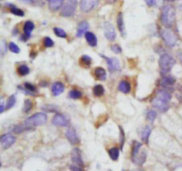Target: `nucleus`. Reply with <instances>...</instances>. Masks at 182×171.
<instances>
[{
	"label": "nucleus",
	"instance_id": "nucleus-1",
	"mask_svg": "<svg viewBox=\"0 0 182 171\" xmlns=\"http://www.w3.org/2000/svg\"><path fill=\"white\" fill-rule=\"evenodd\" d=\"M172 99V95L167 91H160L156 97L153 99V106L161 112H166L169 109V102Z\"/></svg>",
	"mask_w": 182,
	"mask_h": 171
},
{
	"label": "nucleus",
	"instance_id": "nucleus-2",
	"mask_svg": "<svg viewBox=\"0 0 182 171\" xmlns=\"http://www.w3.org/2000/svg\"><path fill=\"white\" fill-rule=\"evenodd\" d=\"M160 20H161L162 24L166 27L167 28H171L174 24L175 10H174L173 6H172L171 5H165L163 7Z\"/></svg>",
	"mask_w": 182,
	"mask_h": 171
},
{
	"label": "nucleus",
	"instance_id": "nucleus-3",
	"mask_svg": "<svg viewBox=\"0 0 182 171\" xmlns=\"http://www.w3.org/2000/svg\"><path fill=\"white\" fill-rule=\"evenodd\" d=\"M47 122V115L45 113H37L31 115L24 122V124L32 130L33 127L45 124Z\"/></svg>",
	"mask_w": 182,
	"mask_h": 171
},
{
	"label": "nucleus",
	"instance_id": "nucleus-4",
	"mask_svg": "<svg viewBox=\"0 0 182 171\" xmlns=\"http://www.w3.org/2000/svg\"><path fill=\"white\" fill-rule=\"evenodd\" d=\"M175 65V60L169 54H163L159 59V66L163 74H167L171 71L172 67Z\"/></svg>",
	"mask_w": 182,
	"mask_h": 171
},
{
	"label": "nucleus",
	"instance_id": "nucleus-5",
	"mask_svg": "<svg viewBox=\"0 0 182 171\" xmlns=\"http://www.w3.org/2000/svg\"><path fill=\"white\" fill-rule=\"evenodd\" d=\"M78 7V0H68L67 3L63 5L61 15L64 17H70L74 15Z\"/></svg>",
	"mask_w": 182,
	"mask_h": 171
},
{
	"label": "nucleus",
	"instance_id": "nucleus-6",
	"mask_svg": "<svg viewBox=\"0 0 182 171\" xmlns=\"http://www.w3.org/2000/svg\"><path fill=\"white\" fill-rule=\"evenodd\" d=\"M161 35L163 41H164V43L166 44L168 46H175V44L177 43V36L171 29H169V28L163 29L161 31Z\"/></svg>",
	"mask_w": 182,
	"mask_h": 171
},
{
	"label": "nucleus",
	"instance_id": "nucleus-7",
	"mask_svg": "<svg viewBox=\"0 0 182 171\" xmlns=\"http://www.w3.org/2000/svg\"><path fill=\"white\" fill-rule=\"evenodd\" d=\"M52 123L58 127H66L69 124V119L62 114H57L54 115L52 120Z\"/></svg>",
	"mask_w": 182,
	"mask_h": 171
},
{
	"label": "nucleus",
	"instance_id": "nucleus-8",
	"mask_svg": "<svg viewBox=\"0 0 182 171\" xmlns=\"http://www.w3.org/2000/svg\"><path fill=\"white\" fill-rule=\"evenodd\" d=\"M104 34L106 38L109 41H114L116 37V33L115 30L114 26L109 21H106L104 23Z\"/></svg>",
	"mask_w": 182,
	"mask_h": 171
},
{
	"label": "nucleus",
	"instance_id": "nucleus-9",
	"mask_svg": "<svg viewBox=\"0 0 182 171\" xmlns=\"http://www.w3.org/2000/svg\"><path fill=\"white\" fill-rule=\"evenodd\" d=\"M98 2L99 0H82L80 4V9L83 13H89L96 7Z\"/></svg>",
	"mask_w": 182,
	"mask_h": 171
},
{
	"label": "nucleus",
	"instance_id": "nucleus-10",
	"mask_svg": "<svg viewBox=\"0 0 182 171\" xmlns=\"http://www.w3.org/2000/svg\"><path fill=\"white\" fill-rule=\"evenodd\" d=\"M101 56L106 60L110 72H116V71H119L121 67H120V62L118 59H116V58L106 57L104 55H101Z\"/></svg>",
	"mask_w": 182,
	"mask_h": 171
},
{
	"label": "nucleus",
	"instance_id": "nucleus-11",
	"mask_svg": "<svg viewBox=\"0 0 182 171\" xmlns=\"http://www.w3.org/2000/svg\"><path fill=\"white\" fill-rule=\"evenodd\" d=\"M15 137L12 134H4L1 137L0 144L3 149H7L15 143Z\"/></svg>",
	"mask_w": 182,
	"mask_h": 171
},
{
	"label": "nucleus",
	"instance_id": "nucleus-12",
	"mask_svg": "<svg viewBox=\"0 0 182 171\" xmlns=\"http://www.w3.org/2000/svg\"><path fill=\"white\" fill-rule=\"evenodd\" d=\"M66 137L68 138V140L71 145H78L80 142L78 133H77V130L72 127L68 128L67 131H66Z\"/></svg>",
	"mask_w": 182,
	"mask_h": 171
},
{
	"label": "nucleus",
	"instance_id": "nucleus-13",
	"mask_svg": "<svg viewBox=\"0 0 182 171\" xmlns=\"http://www.w3.org/2000/svg\"><path fill=\"white\" fill-rule=\"evenodd\" d=\"M35 28V24L32 22V21H29L25 22L24 27H23V30H24V34L23 36L21 37V40L22 41H26L27 39H29L30 36H31L32 31L34 30Z\"/></svg>",
	"mask_w": 182,
	"mask_h": 171
},
{
	"label": "nucleus",
	"instance_id": "nucleus-14",
	"mask_svg": "<svg viewBox=\"0 0 182 171\" xmlns=\"http://www.w3.org/2000/svg\"><path fill=\"white\" fill-rule=\"evenodd\" d=\"M71 159L74 162V165L83 168L84 164H83V159H82V154H81V151L78 148H75L72 151V154H71Z\"/></svg>",
	"mask_w": 182,
	"mask_h": 171
},
{
	"label": "nucleus",
	"instance_id": "nucleus-15",
	"mask_svg": "<svg viewBox=\"0 0 182 171\" xmlns=\"http://www.w3.org/2000/svg\"><path fill=\"white\" fill-rule=\"evenodd\" d=\"M89 28V24L86 21H81L78 26V30H77V36L78 37H82L83 35L87 33V30Z\"/></svg>",
	"mask_w": 182,
	"mask_h": 171
},
{
	"label": "nucleus",
	"instance_id": "nucleus-16",
	"mask_svg": "<svg viewBox=\"0 0 182 171\" xmlns=\"http://www.w3.org/2000/svg\"><path fill=\"white\" fill-rule=\"evenodd\" d=\"M64 89H65V86L61 82H56L54 83L52 85V93L53 96L57 97L59 95L62 93L64 91Z\"/></svg>",
	"mask_w": 182,
	"mask_h": 171
},
{
	"label": "nucleus",
	"instance_id": "nucleus-17",
	"mask_svg": "<svg viewBox=\"0 0 182 171\" xmlns=\"http://www.w3.org/2000/svg\"><path fill=\"white\" fill-rule=\"evenodd\" d=\"M19 89H21V91H23L24 93L27 94V95H30V96H34L35 95V92L36 91V86H34L33 84L29 83H25L24 84V88L21 87V86H19Z\"/></svg>",
	"mask_w": 182,
	"mask_h": 171
},
{
	"label": "nucleus",
	"instance_id": "nucleus-18",
	"mask_svg": "<svg viewBox=\"0 0 182 171\" xmlns=\"http://www.w3.org/2000/svg\"><path fill=\"white\" fill-rule=\"evenodd\" d=\"M131 83L128 82V81H125V80H123L119 83V85H118V90L119 91L123 92V93L127 94L129 93L131 91Z\"/></svg>",
	"mask_w": 182,
	"mask_h": 171
},
{
	"label": "nucleus",
	"instance_id": "nucleus-19",
	"mask_svg": "<svg viewBox=\"0 0 182 171\" xmlns=\"http://www.w3.org/2000/svg\"><path fill=\"white\" fill-rule=\"evenodd\" d=\"M117 27H118V29H119L120 33L122 34V36H125V35H126V30H125L124 17H123V13H120L118 16H117Z\"/></svg>",
	"mask_w": 182,
	"mask_h": 171
},
{
	"label": "nucleus",
	"instance_id": "nucleus-20",
	"mask_svg": "<svg viewBox=\"0 0 182 171\" xmlns=\"http://www.w3.org/2000/svg\"><path fill=\"white\" fill-rule=\"evenodd\" d=\"M47 1L49 4V7L52 11H57L60 8H62L64 3V0H47Z\"/></svg>",
	"mask_w": 182,
	"mask_h": 171
},
{
	"label": "nucleus",
	"instance_id": "nucleus-21",
	"mask_svg": "<svg viewBox=\"0 0 182 171\" xmlns=\"http://www.w3.org/2000/svg\"><path fill=\"white\" fill-rule=\"evenodd\" d=\"M85 39L88 43V44L90 46L95 47L97 45V37L94 35V33L92 32H87L85 34Z\"/></svg>",
	"mask_w": 182,
	"mask_h": 171
},
{
	"label": "nucleus",
	"instance_id": "nucleus-22",
	"mask_svg": "<svg viewBox=\"0 0 182 171\" xmlns=\"http://www.w3.org/2000/svg\"><path fill=\"white\" fill-rule=\"evenodd\" d=\"M94 75L100 81H105L107 78V73L103 68H96L94 69Z\"/></svg>",
	"mask_w": 182,
	"mask_h": 171
},
{
	"label": "nucleus",
	"instance_id": "nucleus-23",
	"mask_svg": "<svg viewBox=\"0 0 182 171\" xmlns=\"http://www.w3.org/2000/svg\"><path fill=\"white\" fill-rule=\"evenodd\" d=\"M176 82L175 78L172 76V75H167V76H163L162 79V85L163 87H170L173 85Z\"/></svg>",
	"mask_w": 182,
	"mask_h": 171
},
{
	"label": "nucleus",
	"instance_id": "nucleus-24",
	"mask_svg": "<svg viewBox=\"0 0 182 171\" xmlns=\"http://www.w3.org/2000/svg\"><path fill=\"white\" fill-rule=\"evenodd\" d=\"M151 131H152V129H151L150 126H147L145 127V129L142 130V133H141V140L143 142H145L146 144L148 143V139H149V137L151 135Z\"/></svg>",
	"mask_w": 182,
	"mask_h": 171
},
{
	"label": "nucleus",
	"instance_id": "nucleus-25",
	"mask_svg": "<svg viewBox=\"0 0 182 171\" xmlns=\"http://www.w3.org/2000/svg\"><path fill=\"white\" fill-rule=\"evenodd\" d=\"M141 143H139V142H134V144H133V146H132V150H131V161L133 160V159H135L137 155L140 153V150H141Z\"/></svg>",
	"mask_w": 182,
	"mask_h": 171
},
{
	"label": "nucleus",
	"instance_id": "nucleus-26",
	"mask_svg": "<svg viewBox=\"0 0 182 171\" xmlns=\"http://www.w3.org/2000/svg\"><path fill=\"white\" fill-rule=\"evenodd\" d=\"M119 154H120L119 149L116 148V147H113V148H111V149H109V157L111 158L112 161H117L118 158H119Z\"/></svg>",
	"mask_w": 182,
	"mask_h": 171
},
{
	"label": "nucleus",
	"instance_id": "nucleus-27",
	"mask_svg": "<svg viewBox=\"0 0 182 171\" xmlns=\"http://www.w3.org/2000/svg\"><path fill=\"white\" fill-rule=\"evenodd\" d=\"M6 5H8V7H9V9H10L11 13H13V14H14V15L17 16H24V12L22 10H21L20 8H18L17 6L13 5H11V4H6Z\"/></svg>",
	"mask_w": 182,
	"mask_h": 171
},
{
	"label": "nucleus",
	"instance_id": "nucleus-28",
	"mask_svg": "<svg viewBox=\"0 0 182 171\" xmlns=\"http://www.w3.org/2000/svg\"><path fill=\"white\" fill-rule=\"evenodd\" d=\"M105 93V89L102 85L100 84H97L95 85L94 88V94L96 97H101L103 96Z\"/></svg>",
	"mask_w": 182,
	"mask_h": 171
},
{
	"label": "nucleus",
	"instance_id": "nucleus-29",
	"mask_svg": "<svg viewBox=\"0 0 182 171\" xmlns=\"http://www.w3.org/2000/svg\"><path fill=\"white\" fill-rule=\"evenodd\" d=\"M29 68L26 65H21L18 68V74L21 76H25L27 75H29Z\"/></svg>",
	"mask_w": 182,
	"mask_h": 171
},
{
	"label": "nucleus",
	"instance_id": "nucleus-30",
	"mask_svg": "<svg viewBox=\"0 0 182 171\" xmlns=\"http://www.w3.org/2000/svg\"><path fill=\"white\" fill-rule=\"evenodd\" d=\"M68 97L73 99H80L82 97V92L78 90H71L68 93Z\"/></svg>",
	"mask_w": 182,
	"mask_h": 171
},
{
	"label": "nucleus",
	"instance_id": "nucleus-31",
	"mask_svg": "<svg viewBox=\"0 0 182 171\" xmlns=\"http://www.w3.org/2000/svg\"><path fill=\"white\" fill-rule=\"evenodd\" d=\"M156 116H157V113L155 110H149L147 113V121H149L151 123H153L155 122Z\"/></svg>",
	"mask_w": 182,
	"mask_h": 171
},
{
	"label": "nucleus",
	"instance_id": "nucleus-32",
	"mask_svg": "<svg viewBox=\"0 0 182 171\" xmlns=\"http://www.w3.org/2000/svg\"><path fill=\"white\" fill-rule=\"evenodd\" d=\"M80 62L84 67H88L92 63V58L88 56V55H83L80 59Z\"/></svg>",
	"mask_w": 182,
	"mask_h": 171
},
{
	"label": "nucleus",
	"instance_id": "nucleus-33",
	"mask_svg": "<svg viewBox=\"0 0 182 171\" xmlns=\"http://www.w3.org/2000/svg\"><path fill=\"white\" fill-rule=\"evenodd\" d=\"M33 107V103H32V101L30 99H26L25 100V102H24V106H23V112L24 113H29L30 110Z\"/></svg>",
	"mask_w": 182,
	"mask_h": 171
},
{
	"label": "nucleus",
	"instance_id": "nucleus-34",
	"mask_svg": "<svg viewBox=\"0 0 182 171\" xmlns=\"http://www.w3.org/2000/svg\"><path fill=\"white\" fill-rule=\"evenodd\" d=\"M42 109L46 112H50V113H57L58 112V107L53 105H46L42 106Z\"/></svg>",
	"mask_w": 182,
	"mask_h": 171
},
{
	"label": "nucleus",
	"instance_id": "nucleus-35",
	"mask_svg": "<svg viewBox=\"0 0 182 171\" xmlns=\"http://www.w3.org/2000/svg\"><path fill=\"white\" fill-rule=\"evenodd\" d=\"M53 31L55 33V35L61 38H66L67 37V33L64 31V29L61 28H54Z\"/></svg>",
	"mask_w": 182,
	"mask_h": 171
},
{
	"label": "nucleus",
	"instance_id": "nucleus-36",
	"mask_svg": "<svg viewBox=\"0 0 182 171\" xmlns=\"http://www.w3.org/2000/svg\"><path fill=\"white\" fill-rule=\"evenodd\" d=\"M16 103V96L15 95H12L10 98L8 99L7 102H6V109H11L13 106H14Z\"/></svg>",
	"mask_w": 182,
	"mask_h": 171
},
{
	"label": "nucleus",
	"instance_id": "nucleus-37",
	"mask_svg": "<svg viewBox=\"0 0 182 171\" xmlns=\"http://www.w3.org/2000/svg\"><path fill=\"white\" fill-rule=\"evenodd\" d=\"M8 48H9V50H10L11 52H13V53H16V54H17V53H20V52H21V50H20L19 46H18L16 44L13 43V42H11L10 44H9Z\"/></svg>",
	"mask_w": 182,
	"mask_h": 171
},
{
	"label": "nucleus",
	"instance_id": "nucleus-38",
	"mask_svg": "<svg viewBox=\"0 0 182 171\" xmlns=\"http://www.w3.org/2000/svg\"><path fill=\"white\" fill-rule=\"evenodd\" d=\"M119 130H120V146H121V149H123V146H124V144H125V132H124V130L123 128L119 126Z\"/></svg>",
	"mask_w": 182,
	"mask_h": 171
},
{
	"label": "nucleus",
	"instance_id": "nucleus-39",
	"mask_svg": "<svg viewBox=\"0 0 182 171\" xmlns=\"http://www.w3.org/2000/svg\"><path fill=\"white\" fill-rule=\"evenodd\" d=\"M44 44L46 48H50V47H52L54 45V42L52 41V38L46 36V37L44 38Z\"/></svg>",
	"mask_w": 182,
	"mask_h": 171
},
{
	"label": "nucleus",
	"instance_id": "nucleus-40",
	"mask_svg": "<svg viewBox=\"0 0 182 171\" xmlns=\"http://www.w3.org/2000/svg\"><path fill=\"white\" fill-rule=\"evenodd\" d=\"M111 51L114 52L115 53H116V54H118V53L122 52V48L118 44H114V45L111 46Z\"/></svg>",
	"mask_w": 182,
	"mask_h": 171
},
{
	"label": "nucleus",
	"instance_id": "nucleus-41",
	"mask_svg": "<svg viewBox=\"0 0 182 171\" xmlns=\"http://www.w3.org/2000/svg\"><path fill=\"white\" fill-rule=\"evenodd\" d=\"M6 51H7V45L5 44V41H2V44H1V54H2V56L5 55Z\"/></svg>",
	"mask_w": 182,
	"mask_h": 171
},
{
	"label": "nucleus",
	"instance_id": "nucleus-42",
	"mask_svg": "<svg viewBox=\"0 0 182 171\" xmlns=\"http://www.w3.org/2000/svg\"><path fill=\"white\" fill-rule=\"evenodd\" d=\"M144 1H145V3L148 6H154L157 3V0H144Z\"/></svg>",
	"mask_w": 182,
	"mask_h": 171
},
{
	"label": "nucleus",
	"instance_id": "nucleus-43",
	"mask_svg": "<svg viewBox=\"0 0 182 171\" xmlns=\"http://www.w3.org/2000/svg\"><path fill=\"white\" fill-rule=\"evenodd\" d=\"M5 101L4 99H1V102H0V113H4L5 109H6V106H5Z\"/></svg>",
	"mask_w": 182,
	"mask_h": 171
},
{
	"label": "nucleus",
	"instance_id": "nucleus-44",
	"mask_svg": "<svg viewBox=\"0 0 182 171\" xmlns=\"http://www.w3.org/2000/svg\"><path fill=\"white\" fill-rule=\"evenodd\" d=\"M70 169H71V171H83V168L77 166V165H72V166H70Z\"/></svg>",
	"mask_w": 182,
	"mask_h": 171
},
{
	"label": "nucleus",
	"instance_id": "nucleus-45",
	"mask_svg": "<svg viewBox=\"0 0 182 171\" xmlns=\"http://www.w3.org/2000/svg\"><path fill=\"white\" fill-rule=\"evenodd\" d=\"M179 60H180V61L182 62V52H180L179 53Z\"/></svg>",
	"mask_w": 182,
	"mask_h": 171
},
{
	"label": "nucleus",
	"instance_id": "nucleus-46",
	"mask_svg": "<svg viewBox=\"0 0 182 171\" xmlns=\"http://www.w3.org/2000/svg\"><path fill=\"white\" fill-rule=\"evenodd\" d=\"M23 1H25L27 3H32V0H23Z\"/></svg>",
	"mask_w": 182,
	"mask_h": 171
},
{
	"label": "nucleus",
	"instance_id": "nucleus-47",
	"mask_svg": "<svg viewBox=\"0 0 182 171\" xmlns=\"http://www.w3.org/2000/svg\"><path fill=\"white\" fill-rule=\"evenodd\" d=\"M168 1H176V0H168Z\"/></svg>",
	"mask_w": 182,
	"mask_h": 171
},
{
	"label": "nucleus",
	"instance_id": "nucleus-48",
	"mask_svg": "<svg viewBox=\"0 0 182 171\" xmlns=\"http://www.w3.org/2000/svg\"><path fill=\"white\" fill-rule=\"evenodd\" d=\"M138 171H142V170H138Z\"/></svg>",
	"mask_w": 182,
	"mask_h": 171
},
{
	"label": "nucleus",
	"instance_id": "nucleus-49",
	"mask_svg": "<svg viewBox=\"0 0 182 171\" xmlns=\"http://www.w3.org/2000/svg\"><path fill=\"white\" fill-rule=\"evenodd\" d=\"M123 171H125V170H123Z\"/></svg>",
	"mask_w": 182,
	"mask_h": 171
}]
</instances>
